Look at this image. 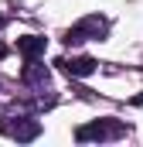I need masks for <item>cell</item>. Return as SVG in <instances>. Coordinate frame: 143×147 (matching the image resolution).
<instances>
[{"label": "cell", "mask_w": 143, "mask_h": 147, "mask_svg": "<svg viewBox=\"0 0 143 147\" xmlns=\"http://www.w3.org/2000/svg\"><path fill=\"white\" fill-rule=\"evenodd\" d=\"M3 55H7V48H3V45H0V58H3Z\"/></svg>", "instance_id": "52a82bcc"}, {"label": "cell", "mask_w": 143, "mask_h": 147, "mask_svg": "<svg viewBox=\"0 0 143 147\" xmlns=\"http://www.w3.org/2000/svg\"><path fill=\"white\" fill-rule=\"evenodd\" d=\"M21 82H24V86H41V89H44V86H48V69L37 65V62H27V69L21 72Z\"/></svg>", "instance_id": "8992f818"}, {"label": "cell", "mask_w": 143, "mask_h": 147, "mask_svg": "<svg viewBox=\"0 0 143 147\" xmlns=\"http://www.w3.org/2000/svg\"><path fill=\"white\" fill-rule=\"evenodd\" d=\"M133 103H136V106H140V103H143V96H136V99H133Z\"/></svg>", "instance_id": "ba28073f"}, {"label": "cell", "mask_w": 143, "mask_h": 147, "mask_svg": "<svg viewBox=\"0 0 143 147\" xmlns=\"http://www.w3.org/2000/svg\"><path fill=\"white\" fill-rule=\"evenodd\" d=\"M119 137H126V123L123 120H92V123H85V127H78L75 130V140H119Z\"/></svg>", "instance_id": "6da1fadb"}, {"label": "cell", "mask_w": 143, "mask_h": 147, "mask_svg": "<svg viewBox=\"0 0 143 147\" xmlns=\"http://www.w3.org/2000/svg\"><path fill=\"white\" fill-rule=\"evenodd\" d=\"M0 130H3L7 137L21 140V144H27V140H34L37 134H41V123L31 120V116H17V123H10V116H3V113H0Z\"/></svg>", "instance_id": "3957f363"}, {"label": "cell", "mask_w": 143, "mask_h": 147, "mask_svg": "<svg viewBox=\"0 0 143 147\" xmlns=\"http://www.w3.org/2000/svg\"><path fill=\"white\" fill-rule=\"evenodd\" d=\"M106 31H109V21H106V17H99V14H89V17H82L78 24H72L68 31H65V45L99 41V38H106Z\"/></svg>", "instance_id": "7a4b0ae2"}, {"label": "cell", "mask_w": 143, "mask_h": 147, "mask_svg": "<svg viewBox=\"0 0 143 147\" xmlns=\"http://www.w3.org/2000/svg\"><path fill=\"white\" fill-rule=\"evenodd\" d=\"M44 48H48V38H41V34L17 38V51L24 55V62H37V55H44Z\"/></svg>", "instance_id": "5b68a950"}, {"label": "cell", "mask_w": 143, "mask_h": 147, "mask_svg": "<svg viewBox=\"0 0 143 147\" xmlns=\"http://www.w3.org/2000/svg\"><path fill=\"white\" fill-rule=\"evenodd\" d=\"M58 65H61L72 79H85V75H92L96 69H99V62H96V58H89V55H78V58H61Z\"/></svg>", "instance_id": "277c9868"}]
</instances>
